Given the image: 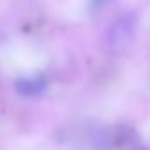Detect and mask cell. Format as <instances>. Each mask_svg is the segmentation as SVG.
<instances>
[{
	"instance_id": "cell-4",
	"label": "cell",
	"mask_w": 150,
	"mask_h": 150,
	"mask_svg": "<svg viewBox=\"0 0 150 150\" xmlns=\"http://www.w3.org/2000/svg\"><path fill=\"white\" fill-rule=\"evenodd\" d=\"M143 150H150V148H143Z\"/></svg>"
},
{
	"instance_id": "cell-3",
	"label": "cell",
	"mask_w": 150,
	"mask_h": 150,
	"mask_svg": "<svg viewBox=\"0 0 150 150\" xmlns=\"http://www.w3.org/2000/svg\"><path fill=\"white\" fill-rule=\"evenodd\" d=\"M48 87V80L42 72L30 74V76H20L14 80V90L21 97H37L44 94Z\"/></svg>"
},
{
	"instance_id": "cell-1",
	"label": "cell",
	"mask_w": 150,
	"mask_h": 150,
	"mask_svg": "<svg viewBox=\"0 0 150 150\" xmlns=\"http://www.w3.org/2000/svg\"><path fill=\"white\" fill-rule=\"evenodd\" d=\"M94 150H143L138 131L127 124H111L97 129L92 136Z\"/></svg>"
},
{
	"instance_id": "cell-2",
	"label": "cell",
	"mask_w": 150,
	"mask_h": 150,
	"mask_svg": "<svg viewBox=\"0 0 150 150\" xmlns=\"http://www.w3.org/2000/svg\"><path fill=\"white\" fill-rule=\"evenodd\" d=\"M132 14H124L122 18H118L108 30V46L113 51H120L127 46V42L132 37L134 32V25L136 21L132 20Z\"/></svg>"
}]
</instances>
